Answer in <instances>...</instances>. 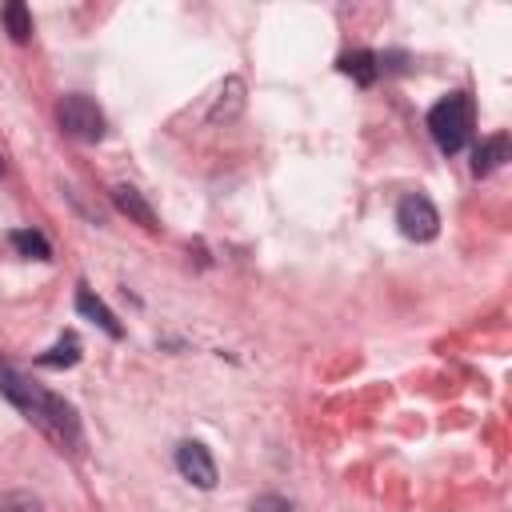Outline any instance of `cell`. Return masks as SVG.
<instances>
[{
    "mask_svg": "<svg viewBox=\"0 0 512 512\" xmlns=\"http://www.w3.org/2000/svg\"><path fill=\"white\" fill-rule=\"evenodd\" d=\"M0 396H8L44 436H52L60 448L68 444H80V420H76V408L64 400V396H56V392H48V388H40V384H32L28 376H20L8 360H0Z\"/></svg>",
    "mask_w": 512,
    "mask_h": 512,
    "instance_id": "obj_1",
    "label": "cell"
},
{
    "mask_svg": "<svg viewBox=\"0 0 512 512\" xmlns=\"http://www.w3.org/2000/svg\"><path fill=\"white\" fill-rule=\"evenodd\" d=\"M472 96L468 92H448L428 108V132L444 156H456L472 140Z\"/></svg>",
    "mask_w": 512,
    "mask_h": 512,
    "instance_id": "obj_2",
    "label": "cell"
},
{
    "mask_svg": "<svg viewBox=\"0 0 512 512\" xmlns=\"http://www.w3.org/2000/svg\"><path fill=\"white\" fill-rule=\"evenodd\" d=\"M56 120H60V128H64L72 140L96 144V140L104 136V112L96 108V100H88V96H80V92L60 96V104H56Z\"/></svg>",
    "mask_w": 512,
    "mask_h": 512,
    "instance_id": "obj_3",
    "label": "cell"
},
{
    "mask_svg": "<svg viewBox=\"0 0 512 512\" xmlns=\"http://www.w3.org/2000/svg\"><path fill=\"white\" fill-rule=\"evenodd\" d=\"M396 228L408 236V240H416V244H424V240H436V232H440V212H436V204L428 200V196H404L400 204H396Z\"/></svg>",
    "mask_w": 512,
    "mask_h": 512,
    "instance_id": "obj_4",
    "label": "cell"
},
{
    "mask_svg": "<svg viewBox=\"0 0 512 512\" xmlns=\"http://www.w3.org/2000/svg\"><path fill=\"white\" fill-rule=\"evenodd\" d=\"M176 468H180V476H184L188 484H196V488H216V460H212V452H208L200 440H184V444L176 448Z\"/></svg>",
    "mask_w": 512,
    "mask_h": 512,
    "instance_id": "obj_5",
    "label": "cell"
},
{
    "mask_svg": "<svg viewBox=\"0 0 512 512\" xmlns=\"http://www.w3.org/2000/svg\"><path fill=\"white\" fill-rule=\"evenodd\" d=\"M76 312H80L84 320L100 324V328H104L112 340H120V336H124V324L116 320V312H112V308H108V304H104V300H100V296H96L88 284H80V288H76Z\"/></svg>",
    "mask_w": 512,
    "mask_h": 512,
    "instance_id": "obj_6",
    "label": "cell"
},
{
    "mask_svg": "<svg viewBox=\"0 0 512 512\" xmlns=\"http://www.w3.org/2000/svg\"><path fill=\"white\" fill-rule=\"evenodd\" d=\"M112 204H116L128 220H136L140 228H148V232H156V228H160V220H156L152 204H148L132 184H116V188H112Z\"/></svg>",
    "mask_w": 512,
    "mask_h": 512,
    "instance_id": "obj_7",
    "label": "cell"
},
{
    "mask_svg": "<svg viewBox=\"0 0 512 512\" xmlns=\"http://www.w3.org/2000/svg\"><path fill=\"white\" fill-rule=\"evenodd\" d=\"M240 112H244V80H240V76H228V80L220 84V96H216L208 120H212V124H232Z\"/></svg>",
    "mask_w": 512,
    "mask_h": 512,
    "instance_id": "obj_8",
    "label": "cell"
},
{
    "mask_svg": "<svg viewBox=\"0 0 512 512\" xmlns=\"http://www.w3.org/2000/svg\"><path fill=\"white\" fill-rule=\"evenodd\" d=\"M504 160H508V136L496 132V136H488V140L476 144V152H472V172H476V176H488V172H496Z\"/></svg>",
    "mask_w": 512,
    "mask_h": 512,
    "instance_id": "obj_9",
    "label": "cell"
},
{
    "mask_svg": "<svg viewBox=\"0 0 512 512\" xmlns=\"http://www.w3.org/2000/svg\"><path fill=\"white\" fill-rule=\"evenodd\" d=\"M340 72L344 76H352L356 84H372L376 76H380V56L376 52H368V48H360V52H348V56H340Z\"/></svg>",
    "mask_w": 512,
    "mask_h": 512,
    "instance_id": "obj_10",
    "label": "cell"
},
{
    "mask_svg": "<svg viewBox=\"0 0 512 512\" xmlns=\"http://www.w3.org/2000/svg\"><path fill=\"white\" fill-rule=\"evenodd\" d=\"M36 364L40 368H72V364H80V336L76 332H64L48 352L36 356Z\"/></svg>",
    "mask_w": 512,
    "mask_h": 512,
    "instance_id": "obj_11",
    "label": "cell"
},
{
    "mask_svg": "<svg viewBox=\"0 0 512 512\" xmlns=\"http://www.w3.org/2000/svg\"><path fill=\"white\" fill-rule=\"evenodd\" d=\"M8 240H12V248H16L24 260H52V244H48L44 232H36V228H16Z\"/></svg>",
    "mask_w": 512,
    "mask_h": 512,
    "instance_id": "obj_12",
    "label": "cell"
},
{
    "mask_svg": "<svg viewBox=\"0 0 512 512\" xmlns=\"http://www.w3.org/2000/svg\"><path fill=\"white\" fill-rule=\"evenodd\" d=\"M0 20H4V28H8V36H12L16 44H24V40L32 36V16H28V8H24L20 0L4 4V8H0Z\"/></svg>",
    "mask_w": 512,
    "mask_h": 512,
    "instance_id": "obj_13",
    "label": "cell"
},
{
    "mask_svg": "<svg viewBox=\"0 0 512 512\" xmlns=\"http://www.w3.org/2000/svg\"><path fill=\"white\" fill-rule=\"evenodd\" d=\"M0 512H44V504L32 492H8L0 500Z\"/></svg>",
    "mask_w": 512,
    "mask_h": 512,
    "instance_id": "obj_14",
    "label": "cell"
},
{
    "mask_svg": "<svg viewBox=\"0 0 512 512\" xmlns=\"http://www.w3.org/2000/svg\"><path fill=\"white\" fill-rule=\"evenodd\" d=\"M252 512H292V504L284 496H256L252 500Z\"/></svg>",
    "mask_w": 512,
    "mask_h": 512,
    "instance_id": "obj_15",
    "label": "cell"
},
{
    "mask_svg": "<svg viewBox=\"0 0 512 512\" xmlns=\"http://www.w3.org/2000/svg\"><path fill=\"white\" fill-rule=\"evenodd\" d=\"M0 172H4V156H0Z\"/></svg>",
    "mask_w": 512,
    "mask_h": 512,
    "instance_id": "obj_16",
    "label": "cell"
}]
</instances>
